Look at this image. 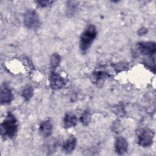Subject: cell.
I'll return each mask as SVG.
<instances>
[{
  "mask_svg": "<svg viewBox=\"0 0 156 156\" xmlns=\"http://www.w3.org/2000/svg\"><path fill=\"white\" fill-rule=\"evenodd\" d=\"M37 4L40 7H46L51 5L53 3L52 1H46V0H41V1H36Z\"/></svg>",
  "mask_w": 156,
  "mask_h": 156,
  "instance_id": "cell-16",
  "label": "cell"
},
{
  "mask_svg": "<svg viewBox=\"0 0 156 156\" xmlns=\"http://www.w3.org/2000/svg\"><path fill=\"white\" fill-rule=\"evenodd\" d=\"M77 143L76 138L74 136H69L63 144V150L66 154L71 153L75 149Z\"/></svg>",
  "mask_w": 156,
  "mask_h": 156,
  "instance_id": "cell-11",
  "label": "cell"
},
{
  "mask_svg": "<svg viewBox=\"0 0 156 156\" xmlns=\"http://www.w3.org/2000/svg\"><path fill=\"white\" fill-rule=\"evenodd\" d=\"M154 132L150 129H143L138 136V143L140 146L147 147L151 146L154 141Z\"/></svg>",
  "mask_w": 156,
  "mask_h": 156,
  "instance_id": "cell-4",
  "label": "cell"
},
{
  "mask_svg": "<svg viewBox=\"0 0 156 156\" xmlns=\"http://www.w3.org/2000/svg\"><path fill=\"white\" fill-rule=\"evenodd\" d=\"M77 124L76 116L71 112L66 113L63 117V126L65 129L74 127Z\"/></svg>",
  "mask_w": 156,
  "mask_h": 156,
  "instance_id": "cell-10",
  "label": "cell"
},
{
  "mask_svg": "<svg viewBox=\"0 0 156 156\" xmlns=\"http://www.w3.org/2000/svg\"><path fill=\"white\" fill-rule=\"evenodd\" d=\"M13 93L8 85L3 83L1 88V102L2 105L9 104L13 100Z\"/></svg>",
  "mask_w": 156,
  "mask_h": 156,
  "instance_id": "cell-7",
  "label": "cell"
},
{
  "mask_svg": "<svg viewBox=\"0 0 156 156\" xmlns=\"http://www.w3.org/2000/svg\"><path fill=\"white\" fill-rule=\"evenodd\" d=\"M147 32V29L144 28V27H142L140 28L138 30V34L139 35H143L144 34H146Z\"/></svg>",
  "mask_w": 156,
  "mask_h": 156,
  "instance_id": "cell-17",
  "label": "cell"
},
{
  "mask_svg": "<svg viewBox=\"0 0 156 156\" xmlns=\"http://www.w3.org/2000/svg\"><path fill=\"white\" fill-rule=\"evenodd\" d=\"M49 85L51 88L54 90H60L66 85L65 79L58 73L52 71L49 77Z\"/></svg>",
  "mask_w": 156,
  "mask_h": 156,
  "instance_id": "cell-6",
  "label": "cell"
},
{
  "mask_svg": "<svg viewBox=\"0 0 156 156\" xmlns=\"http://www.w3.org/2000/svg\"><path fill=\"white\" fill-rule=\"evenodd\" d=\"M136 48L141 55L149 57L154 55L156 52L155 43L154 41H141L138 43Z\"/></svg>",
  "mask_w": 156,
  "mask_h": 156,
  "instance_id": "cell-5",
  "label": "cell"
},
{
  "mask_svg": "<svg viewBox=\"0 0 156 156\" xmlns=\"http://www.w3.org/2000/svg\"><path fill=\"white\" fill-rule=\"evenodd\" d=\"M24 24L27 29L31 30L37 29L39 27L40 25V18L35 10H29L25 13Z\"/></svg>",
  "mask_w": 156,
  "mask_h": 156,
  "instance_id": "cell-3",
  "label": "cell"
},
{
  "mask_svg": "<svg viewBox=\"0 0 156 156\" xmlns=\"http://www.w3.org/2000/svg\"><path fill=\"white\" fill-rule=\"evenodd\" d=\"M91 113L89 110H85L80 117V121L84 126H88L91 121Z\"/></svg>",
  "mask_w": 156,
  "mask_h": 156,
  "instance_id": "cell-14",
  "label": "cell"
},
{
  "mask_svg": "<svg viewBox=\"0 0 156 156\" xmlns=\"http://www.w3.org/2000/svg\"><path fill=\"white\" fill-rule=\"evenodd\" d=\"M60 62H61V57H60V55H58V54L54 53L51 57L50 64H51V67L53 69H55L57 67H58V65H60Z\"/></svg>",
  "mask_w": 156,
  "mask_h": 156,
  "instance_id": "cell-15",
  "label": "cell"
},
{
  "mask_svg": "<svg viewBox=\"0 0 156 156\" xmlns=\"http://www.w3.org/2000/svg\"><path fill=\"white\" fill-rule=\"evenodd\" d=\"M52 124L50 119H48L42 121L39 126V132L44 137L47 138L51 136L52 133Z\"/></svg>",
  "mask_w": 156,
  "mask_h": 156,
  "instance_id": "cell-9",
  "label": "cell"
},
{
  "mask_svg": "<svg viewBox=\"0 0 156 156\" xmlns=\"http://www.w3.org/2000/svg\"><path fill=\"white\" fill-rule=\"evenodd\" d=\"M33 94H34V89L30 85L26 86L23 89L21 93L22 97L27 101H29L32 98V97L33 96Z\"/></svg>",
  "mask_w": 156,
  "mask_h": 156,
  "instance_id": "cell-13",
  "label": "cell"
},
{
  "mask_svg": "<svg viewBox=\"0 0 156 156\" xmlns=\"http://www.w3.org/2000/svg\"><path fill=\"white\" fill-rule=\"evenodd\" d=\"M96 27L93 24H90L82 32L79 41V48L82 54H85L97 37Z\"/></svg>",
  "mask_w": 156,
  "mask_h": 156,
  "instance_id": "cell-2",
  "label": "cell"
},
{
  "mask_svg": "<svg viewBox=\"0 0 156 156\" xmlns=\"http://www.w3.org/2000/svg\"><path fill=\"white\" fill-rule=\"evenodd\" d=\"M128 149V143L127 140L122 137L118 136L115 141V150L118 155H124Z\"/></svg>",
  "mask_w": 156,
  "mask_h": 156,
  "instance_id": "cell-8",
  "label": "cell"
},
{
  "mask_svg": "<svg viewBox=\"0 0 156 156\" xmlns=\"http://www.w3.org/2000/svg\"><path fill=\"white\" fill-rule=\"evenodd\" d=\"M106 77V73L102 70L96 71L92 73L91 76V79L94 83H98Z\"/></svg>",
  "mask_w": 156,
  "mask_h": 156,
  "instance_id": "cell-12",
  "label": "cell"
},
{
  "mask_svg": "<svg viewBox=\"0 0 156 156\" xmlns=\"http://www.w3.org/2000/svg\"><path fill=\"white\" fill-rule=\"evenodd\" d=\"M18 124L15 116L9 113L1 124V135L3 138H13L18 132Z\"/></svg>",
  "mask_w": 156,
  "mask_h": 156,
  "instance_id": "cell-1",
  "label": "cell"
}]
</instances>
